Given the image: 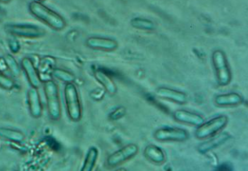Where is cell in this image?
<instances>
[{
  "label": "cell",
  "instance_id": "1",
  "mask_svg": "<svg viewBox=\"0 0 248 171\" xmlns=\"http://www.w3.org/2000/svg\"><path fill=\"white\" fill-rule=\"evenodd\" d=\"M28 8L34 17L54 31L61 32L67 26V22L63 16L52 10L40 1L34 0L30 2Z\"/></svg>",
  "mask_w": 248,
  "mask_h": 171
},
{
  "label": "cell",
  "instance_id": "2",
  "mask_svg": "<svg viewBox=\"0 0 248 171\" xmlns=\"http://www.w3.org/2000/svg\"><path fill=\"white\" fill-rule=\"evenodd\" d=\"M64 103L68 117L72 122L80 121L83 115V108L78 90L74 83L65 84Z\"/></svg>",
  "mask_w": 248,
  "mask_h": 171
},
{
  "label": "cell",
  "instance_id": "3",
  "mask_svg": "<svg viewBox=\"0 0 248 171\" xmlns=\"http://www.w3.org/2000/svg\"><path fill=\"white\" fill-rule=\"evenodd\" d=\"M43 88L48 116L51 120L57 121L62 117L59 86L54 80H48L44 82Z\"/></svg>",
  "mask_w": 248,
  "mask_h": 171
},
{
  "label": "cell",
  "instance_id": "4",
  "mask_svg": "<svg viewBox=\"0 0 248 171\" xmlns=\"http://www.w3.org/2000/svg\"><path fill=\"white\" fill-rule=\"evenodd\" d=\"M212 64L218 85L221 86L229 85L232 82V72L225 52L221 49H216L212 53Z\"/></svg>",
  "mask_w": 248,
  "mask_h": 171
},
{
  "label": "cell",
  "instance_id": "5",
  "mask_svg": "<svg viewBox=\"0 0 248 171\" xmlns=\"http://www.w3.org/2000/svg\"><path fill=\"white\" fill-rule=\"evenodd\" d=\"M229 123V118L226 115H219L204 121L196 128L195 137L198 139L210 138L221 132Z\"/></svg>",
  "mask_w": 248,
  "mask_h": 171
},
{
  "label": "cell",
  "instance_id": "6",
  "mask_svg": "<svg viewBox=\"0 0 248 171\" xmlns=\"http://www.w3.org/2000/svg\"><path fill=\"white\" fill-rule=\"evenodd\" d=\"M139 153V146L135 143L125 144L120 149L115 151L112 154L108 155L106 159V166L108 168H117L124 162L135 158Z\"/></svg>",
  "mask_w": 248,
  "mask_h": 171
},
{
  "label": "cell",
  "instance_id": "7",
  "mask_svg": "<svg viewBox=\"0 0 248 171\" xmlns=\"http://www.w3.org/2000/svg\"><path fill=\"white\" fill-rule=\"evenodd\" d=\"M5 32L14 37L23 38H39L46 36V31L31 24H6Z\"/></svg>",
  "mask_w": 248,
  "mask_h": 171
},
{
  "label": "cell",
  "instance_id": "8",
  "mask_svg": "<svg viewBox=\"0 0 248 171\" xmlns=\"http://www.w3.org/2000/svg\"><path fill=\"white\" fill-rule=\"evenodd\" d=\"M153 137L158 142H176L181 143L189 138V133L184 128L174 127H163L156 129Z\"/></svg>",
  "mask_w": 248,
  "mask_h": 171
},
{
  "label": "cell",
  "instance_id": "9",
  "mask_svg": "<svg viewBox=\"0 0 248 171\" xmlns=\"http://www.w3.org/2000/svg\"><path fill=\"white\" fill-rule=\"evenodd\" d=\"M87 48L103 52H113L119 48V42L111 37L92 36L86 40Z\"/></svg>",
  "mask_w": 248,
  "mask_h": 171
},
{
  "label": "cell",
  "instance_id": "10",
  "mask_svg": "<svg viewBox=\"0 0 248 171\" xmlns=\"http://www.w3.org/2000/svg\"><path fill=\"white\" fill-rule=\"evenodd\" d=\"M21 66H22V69L26 75L28 81H29L30 85L31 86V87H34V88L40 87L43 84V82H42L38 69L31 61V59L30 57H23L21 61Z\"/></svg>",
  "mask_w": 248,
  "mask_h": 171
},
{
  "label": "cell",
  "instance_id": "11",
  "mask_svg": "<svg viewBox=\"0 0 248 171\" xmlns=\"http://www.w3.org/2000/svg\"><path fill=\"white\" fill-rule=\"evenodd\" d=\"M27 102L29 111L34 119H39L43 115V105L38 93V88L31 87L27 92Z\"/></svg>",
  "mask_w": 248,
  "mask_h": 171
},
{
  "label": "cell",
  "instance_id": "12",
  "mask_svg": "<svg viewBox=\"0 0 248 171\" xmlns=\"http://www.w3.org/2000/svg\"><path fill=\"white\" fill-rule=\"evenodd\" d=\"M156 95L159 98L173 102L178 104H184L187 103L188 97L183 91L176 90L168 86H159L156 89Z\"/></svg>",
  "mask_w": 248,
  "mask_h": 171
},
{
  "label": "cell",
  "instance_id": "13",
  "mask_svg": "<svg viewBox=\"0 0 248 171\" xmlns=\"http://www.w3.org/2000/svg\"><path fill=\"white\" fill-rule=\"evenodd\" d=\"M173 117L178 122L184 123V124L195 126V127H199L205 121L203 116H201L199 113L190 112L188 110H184V109H178L174 111Z\"/></svg>",
  "mask_w": 248,
  "mask_h": 171
},
{
  "label": "cell",
  "instance_id": "14",
  "mask_svg": "<svg viewBox=\"0 0 248 171\" xmlns=\"http://www.w3.org/2000/svg\"><path fill=\"white\" fill-rule=\"evenodd\" d=\"M214 102L219 107H236L242 104L244 97L237 92H229L217 95Z\"/></svg>",
  "mask_w": 248,
  "mask_h": 171
},
{
  "label": "cell",
  "instance_id": "15",
  "mask_svg": "<svg viewBox=\"0 0 248 171\" xmlns=\"http://www.w3.org/2000/svg\"><path fill=\"white\" fill-rule=\"evenodd\" d=\"M231 137H232L229 133L218 134L215 137L208 138L207 141L200 144L199 147H198V150L201 154H206L212 150H215L217 147L221 146V144H225L231 139Z\"/></svg>",
  "mask_w": 248,
  "mask_h": 171
},
{
  "label": "cell",
  "instance_id": "16",
  "mask_svg": "<svg viewBox=\"0 0 248 171\" xmlns=\"http://www.w3.org/2000/svg\"><path fill=\"white\" fill-rule=\"evenodd\" d=\"M143 155L147 160L156 165H161L167 160L166 153L155 144H148L144 148Z\"/></svg>",
  "mask_w": 248,
  "mask_h": 171
},
{
  "label": "cell",
  "instance_id": "17",
  "mask_svg": "<svg viewBox=\"0 0 248 171\" xmlns=\"http://www.w3.org/2000/svg\"><path fill=\"white\" fill-rule=\"evenodd\" d=\"M95 80H97L99 84L103 86V89L106 91V93L109 96H114L118 92V86L114 80L101 69H97L93 72Z\"/></svg>",
  "mask_w": 248,
  "mask_h": 171
},
{
  "label": "cell",
  "instance_id": "18",
  "mask_svg": "<svg viewBox=\"0 0 248 171\" xmlns=\"http://www.w3.org/2000/svg\"><path fill=\"white\" fill-rule=\"evenodd\" d=\"M98 157L99 150L95 146H91L87 151L80 171H93L97 163Z\"/></svg>",
  "mask_w": 248,
  "mask_h": 171
},
{
  "label": "cell",
  "instance_id": "19",
  "mask_svg": "<svg viewBox=\"0 0 248 171\" xmlns=\"http://www.w3.org/2000/svg\"><path fill=\"white\" fill-rule=\"evenodd\" d=\"M0 135L2 138L11 141L13 143L20 144L25 140V134L21 130L14 129V128H1Z\"/></svg>",
  "mask_w": 248,
  "mask_h": 171
},
{
  "label": "cell",
  "instance_id": "20",
  "mask_svg": "<svg viewBox=\"0 0 248 171\" xmlns=\"http://www.w3.org/2000/svg\"><path fill=\"white\" fill-rule=\"evenodd\" d=\"M130 24L133 28L139 31H145V32H152L156 30V25L154 21L151 19H147L143 17H135L133 18Z\"/></svg>",
  "mask_w": 248,
  "mask_h": 171
},
{
  "label": "cell",
  "instance_id": "21",
  "mask_svg": "<svg viewBox=\"0 0 248 171\" xmlns=\"http://www.w3.org/2000/svg\"><path fill=\"white\" fill-rule=\"evenodd\" d=\"M2 62L6 64V68L11 72L14 77H18L21 74V64L17 62L16 59L11 53H6L2 57Z\"/></svg>",
  "mask_w": 248,
  "mask_h": 171
},
{
  "label": "cell",
  "instance_id": "22",
  "mask_svg": "<svg viewBox=\"0 0 248 171\" xmlns=\"http://www.w3.org/2000/svg\"><path fill=\"white\" fill-rule=\"evenodd\" d=\"M51 76L55 80H60L65 84L74 83L76 80V76L71 71L62 68H55L52 70Z\"/></svg>",
  "mask_w": 248,
  "mask_h": 171
},
{
  "label": "cell",
  "instance_id": "23",
  "mask_svg": "<svg viewBox=\"0 0 248 171\" xmlns=\"http://www.w3.org/2000/svg\"><path fill=\"white\" fill-rule=\"evenodd\" d=\"M0 86L2 89L10 91L15 88L16 82L2 71L0 73Z\"/></svg>",
  "mask_w": 248,
  "mask_h": 171
},
{
  "label": "cell",
  "instance_id": "24",
  "mask_svg": "<svg viewBox=\"0 0 248 171\" xmlns=\"http://www.w3.org/2000/svg\"><path fill=\"white\" fill-rule=\"evenodd\" d=\"M126 114V109L124 106H119L114 110L113 112L109 113V120H119L121 118L124 117Z\"/></svg>",
  "mask_w": 248,
  "mask_h": 171
},
{
  "label": "cell",
  "instance_id": "25",
  "mask_svg": "<svg viewBox=\"0 0 248 171\" xmlns=\"http://www.w3.org/2000/svg\"><path fill=\"white\" fill-rule=\"evenodd\" d=\"M9 46H10V48H11V50L14 53H17L19 51V49H20V45H19V43L17 42L16 40H15V44H13V41H12L11 39L9 41Z\"/></svg>",
  "mask_w": 248,
  "mask_h": 171
},
{
  "label": "cell",
  "instance_id": "26",
  "mask_svg": "<svg viewBox=\"0 0 248 171\" xmlns=\"http://www.w3.org/2000/svg\"><path fill=\"white\" fill-rule=\"evenodd\" d=\"M127 171L125 169H124V168H119V169H118L117 171Z\"/></svg>",
  "mask_w": 248,
  "mask_h": 171
},
{
  "label": "cell",
  "instance_id": "27",
  "mask_svg": "<svg viewBox=\"0 0 248 171\" xmlns=\"http://www.w3.org/2000/svg\"></svg>",
  "mask_w": 248,
  "mask_h": 171
}]
</instances>
